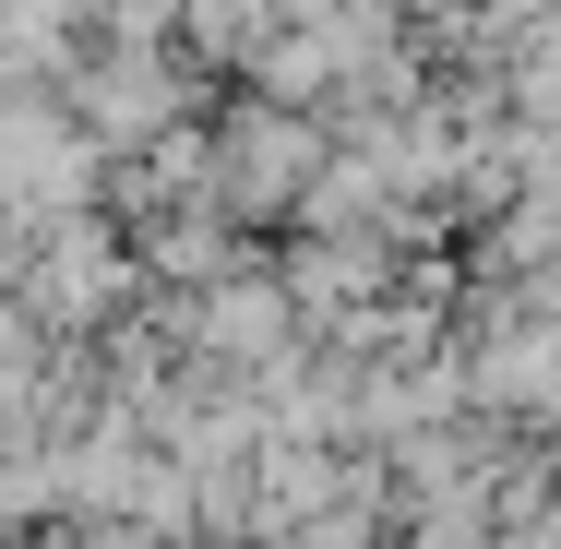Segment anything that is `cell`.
Wrapping results in <instances>:
<instances>
[{"mask_svg":"<svg viewBox=\"0 0 561 549\" xmlns=\"http://www.w3.org/2000/svg\"><path fill=\"white\" fill-rule=\"evenodd\" d=\"M311 156H323V131H311V119L251 108V119L216 144V156H204V180H216L239 216H263V204H299V192H311Z\"/></svg>","mask_w":561,"mask_h":549,"instance_id":"1","label":"cell"},{"mask_svg":"<svg viewBox=\"0 0 561 549\" xmlns=\"http://www.w3.org/2000/svg\"><path fill=\"white\" fill-rule=\"evenodd\" d=\"M108 299H119L108 239H96V227H60V251H48V275H36V311H48V323H96Z\"/></svg>","mask_w":561,"mask_h":549,"instance_id":"2","label":"cell"},{"mask_svg":"<svg viewBox=\"0 0 561 549\" xmlns=\"http://www.w3.org/2000/svg\"><path fill=\"white\" fill-rule=\"evenodd\" d=\"M204 346H216V358H287V299H275L263 275H239L216 311H204Z\"/></svg>","mask_w":561,"mask_h":549,"instance_id":"3","label":"cell"},{"mask_svg":"<svg viewBox=\"0 0 561 549\" xmlns=\"http://www.w3.org/2000/svg\"><path fill=\"white\" fill-rule=\"evenodd\" d=\"M156 108H168V72L156 60H119V72L84 84V131H131V119H156Z\"/></svg>","mask_w":561,"mask_h":549,"instance_id":"4","label":"cell"}]
</instances>
